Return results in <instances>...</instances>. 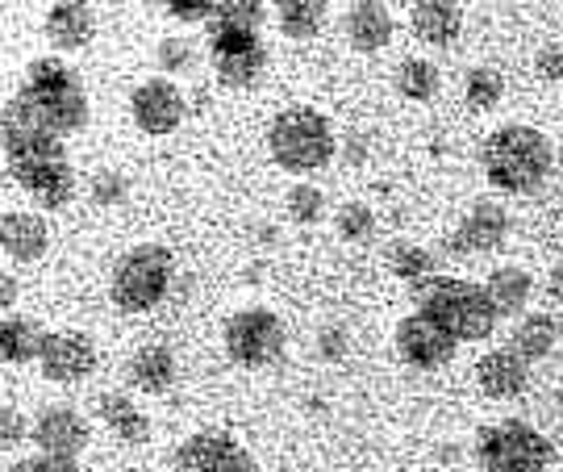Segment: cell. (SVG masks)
Returning <instances> with one entry per match:
<instances>
[{"label": "cell", "mask_w": 563, "mask_h": 472, "mask_svg": "<svg viewBox=\"0 0 563 472\" xmlns=\"http://www.w3.org/2000/svg\"><path fill=\"white\" fill-rule=\"evenodd\" d=\"M4 167L46 209L71 206L76 197V164L63 146V134L42 125L18 97L4 105Z\"/></svg>", "instance_id": "cell-1"}, {"label": "cell", "mask_w": 563, "mask_h": 472, "mask_svg": "<svg viewBox=\"0 0 563 472\" xmlns=\"http://www.w3.org/2000/svg\"><path fill=\"white\" fill-rule=\"evenodd\" d=\"M481 164L488 185L509 197H530L551 180L555 172V146L543 130L522 122L497 125L481 146Z\"/></svg>", "instance_id": "cell-2"}, {"label": "cell", "mask_w": 563, "mask_h": 472, "mask_svg": "<svg viewBox=\"0 0 563 472\" xmlns=\"http://www.w3.org/2000/svg\"><path fill=\"white\" fill-rule=\"evenodd\" d=\"M18 101L42 125H51L55 134H63V139L67 134H80L84 125H88V92H84V80L76 76V67H67L59 55L25 63Z\"/></svg>", "instance_id": "cell-3"}, {"label": "cell", "mask_w": 563, "mask_h": 472, "mask_svg": "<svg viewBox=\"0 0 563 472\" xmlns=\"http://www.w3.org/2000/svg\"><path fill=\"white\" fill-rule=\"evenodd\" d=\"M413 301L422 314H430L439 327H446L460 343H476V339H488L501 314L493 306L488 288L472 285V281H460V276H430L422 285H413Z\"/></svg>", "instance_id": "cell-4"}, {"label": "cell", "mask_w": 563, "mask_h": 472, "mask_svg": "<svg viewBox=\"0 0 563 472\" xmlns=\"http://www.w3.org/2000/svg\"><path fill=\"white\" fill-rule=\"evenodd\" d=\"M339 151L334 125L313 105H288L267 125V155L284 172H322Z\"/></svg>", "instance_id": "cell-5"}, {"label": "cell", "mask_w": 563, "mask_h": 472, "mask_svg": "<svg viewBox=\"0 0 563 472\" xmlns=\"http://www.w3.org/2000/svg\"><path fill=\"white\" fill-rule=\"evenodd\" d=\"M176 281V255L163 243H139L130 246L113 264L109 276V297L121 314H146L167 297V288Z\"/></svg>", "instance_id": "cell-6"}, {"label": "cell", "mask_w": 563, "mask_h": 472, "mask_svg": "<svg viewBox=\"0 0 563 472\" xmlns=\"http://www.w3.org/2000/svg\"><path fill=\"white\" fill-rule=\"evenodd\" d=\"M476 464L481 472H551L555 443L526 418H501L476 435Z\"/></svg>", "instance_id": "cell-7"}, {"label": "cell", "mask_w": 563, "mask_h": 472, "mask_svg": "<svg viewBox=\"0 0 563 472\" xmlns=\"http://www.w3.org/2000/svg\"><path fill=\"white\" fill-rule=\"evenodd\" d=\"M222 343L225 355L242 369H267L284 355L288 330H284L280 314H272L267 306H246L225 318Z\"/></svg>", "instance_id": "cell-8"}, {"label": "cell", "mask_w": 563, "mask_h": 472, "mask_svg": "<svg viewBox=\"0 0 563 472\" xmlns=\"http://www.w3.org/2000/svg\"><path fill=\"white\" fill-rule=\"evenodd\" d=\"M209 59L218 72V84L225 88H251L267 72V46L260 30H242V25H209Z\"/></svg>", "instance_id": "cell-9"}, {"label": "cell", "mask_w": 563, "mask_h": 472, "mask_svg": "<svg viewBox=\"0 0 563 472\" xmlns=\"http://www.w3.org/2000/svg\"><path fill=\"white\" fill-rule=\"evenodd\" d=\"M393 343H397V355H401L405 364H413V369H443L455 360V348H460V339L451 334L446 327H439L430 314L422 309H413V314H405L397 330H393Z\"/></svg>", "instance_id": "cell-10"}, {"label": "cell", "mask_w": 563, "mask_h": 472, "mask_svg": "<svg viewBox=\"0 0 563 472\" xmlns=\"http://www.w3.org/2000/svg\"><path fill=\"white\" fill-rule=\"evenodd\" d=\"M184 113H188V97L167 76H151V80H142L130 92V118L151 139H163V134L180 130Z\"/></svg>", "instance_id": "cell-11"}, {"label": "cell", "mask_w": 563, "mask_h": 472, "mask_svg": "<svg viewBox=\"0 0 563 472\" xmlns=\"http://www.w3.org/2000/svg\"><path fill=\"white\" fill-rule=\"evenodd\" d=\"M176 472H263L260 460L225 431H197L176 448Z\"/></svg>", "instance_id": "cell-12"}, {"label": "cell", "mask_w": 563, "mask_h": 472, "mask_svg": "<svg viewBox=\"0 0 563 472\" xmlns=\"http://www.w3.org/2000/svg\"><path fill=\"white\" fill-rule=\"evenodd\" d=\"M42 376L55 385H76L88 372L97 369V343L84 330H46L42 343Z\"/></svg>", "instance_id": "cell-13"}, {"label": "cell", "mask_w": 563, "mask_h": 472, "mask_svg": "<svg viewBox=\"0 0 563 472\" xmlns=\"http://www.w3.org/2000/svg\"><path fill=\"white\" fill-rule=\"evenodd\" d=\"M505 239H509V213H505V206H497L493 197H481L463 213L460 230L451 234L446 246L455 255H484V251H497Z\"/></svg>", "instance_id": "cell-14"}, {"label": "cell", "mask_w": 563, "mask_h": 472, "mask_svg": "<svg viewBox=\"0 0 563 472\" xmlns=\"http://www.w3.org/2000/svg\"><path fill=\"white\" fill-rule=\"evenodd\" d=\"M30 439L38 443V452L46 455H67V460H80V452L88 448V422L71 406H46L38 410L34 427H30Z\"/></svg>", "instance_id": "cell-15"}, {"label": "cell", "mask_w": 563, "mask_h": 472, "mask_svg": "<svg viewBox=\"0 0 563 472\" xmlns=\"http://www.w3.org/2000/svg\"><path fill=\"white\" fill-rule=\"evenodd\" d=\"M0 243H4V255L13 264H34L46 255L51 246V227L46 218L34 213V209H4L0 218Z\"/></svg>", "instance_id": "cell-16"}, {"label": "cell", "mask_w": 563, "mask_h": 472, "mask_svg": "<svg viewBox=\"0 0 563 472\" xmlns=\"http://www.w3.org/2000/svg\"><path fill=\"white\" fill-rule=\"evenodd\" d=\"M476 381H481V389L488 393V397L509 402V397L526 393V385H530V360L518 355L514 348L484 351L481 360H476Z\"/></svg>", "instance_id": "cell-17"}, {"label": "cell", "mask_w": 563, "mask_h": 472, "mask_svg": "<svg viewBox=\"0 0 563 472\" xmlns=\"http://www.w3.org/2000/svg\"><path fill=\"white\" fill-rule=\"evenodd\" d=\"M97 34V13L88 0H55L46 13V39L59 51H80Z\"/></svg>", "instance_id": "cell-18"}, {"label": "cell", "mask_w": 563, "mask_h": 472, "mask_svg": "<svg viewBox=\"0 0 563 472\" xmlns=\"http://www.w3.org/2000/svg\"><path fill=\"white\" fill-rule=\"evenodd\" d=\"M397 21L388 13V4L380 0H355L351 13H346V42L360 51V55H376L393 42Z\"/></svg>", "instance_id": "cell-19"}, {"label": "cell", "mask_w": 563, "mask_h": 472, "mask_svg": "<svg viewBox=\"0 0 563 472\" xmlns=\"http://www.w3.org/2000/svg\"><path fill=\"white\" fill-rule=\"evenodd\" d=\"M409 25L426 46H451L463 30V13L455 0H413Z\"/></svg>", "instance_id": "cell-20"}, {"label": "cell", "mask_w": 563, "mask_h": 472, "mask_svg": "<svg viewBox=\"0 0 563 472\" xmlns=\"http://www.w3.org/2000/svg\"><path fill=\"white\" fill-rule=\"evenodd\" d=\"M176 355L172 348H163V343H146L130 355V385L142 393H151V397H159L176 385Z\"/></svg>", "instance_id": "cell-21"}, {"label": "cell", "mask_w": 563, "mask_h": 472, "mask_svg": "<svg viewBox=\"0 0 563 472\" xmlns=\"http://www.w3.org/2000/svg\"><path fill=\"white\" fill-rule=\"evenodd\" d=\"M97 418L118 435L121 443H130V448H142V443L151 439V418H146L125 393H113V389L101 393V397H97Z\"/></svg>", "instance_id": "cell-22"}, {"label": "cell", "mask_w": 563, "mask_h": 472, "mask_svg": "<svg viewBox=\"0 0 563 472\" xmlns=\"http://www.w3.org/2000/svg\"><path fill=\"white\" fill-rule=\"evenodd\" d=\"M484 288H488V297H493L497 314H501V318H514V314H522V309L530 306L534 281H530V272H526V267L501 264V267H493V272H488Z\"/></svg>", "instance_id": "cell-23"}, {"label": "cell", "mask_w": 563, "mask_h": 472, "mask_svg": "<svg viewBox=\"0 0 563 472\" xmlns=\"http://www.w3.org/2000/svg\"><path fill=\"white\" fill-rule=\"evenodd\" d=\"M42 343H46V330H42L34 318H25V314H4V327H0V355H4V364L21 369V364L38 360Z\"/></svg>", "instance_id": "cell-24"}, {"label": "cell", "mask_w": 563, "mask_h": 472, "mask_svg": "<svg viewBox=\"0 0 563 472\" xmlns=\"http://www.w3.org/2000/svg\"><path fill=\"white\" fill-rule=\"evenodd\" d=\"M393 88L401 92L405 101L413 105H426L439 97V88H443V72L434 67L430 59H401L393 67Z\"/></svg>", "instance_id": "cell-25"}, {"label": "cell", "mask_w": 563, "mask_h": 472, "mask_svg": "<svg viewBox=\"0 0 563 472\" xmlns=\"http://www.w3.org/2000/svg\"><path fill=\"white\" fill-rule=\"evenodd\" d=\"M560 343V327H555V318L551 314H526L522 322L514 327V339H509V348L526 355L530 364L534 360H547L551 351Z\"/></svg>", "instance_id": "cell-26"}, {"label": "cell", "mask_w": 563, "mask_h": 472, "mask_svg": "<svg viewBox=\"0 0 563 472\" xmlns=\"http://www.w3.org/2000/svg\"><path fill=\"white\" fill-rule=\"evenodd\" d=\"M276 21H280L284 39H318L325 25V0H276Z\"/></svg>", "instance_id": "cell-27"}, {"label": "cell", "mask_w": 563, "mask_h": 472, "mask_svg": "<svg viewBox=\"0 0 563 472\" xmlns=\"http://www.w3.org/2000/svg\"><path fill=\"white\" fill-rule=\"evenodd\" d=\"M388 267H393V276H401V281H409V285H422V281H430V276H439V255L401 239V243L388 246Z\"/></svg>", "instance_id": "cell-28"}, {"label": "cell", "mask_w": 563, "mask_h": 472, "mask_svg": "<svg viewBox=\"0 0 563 472\" xmlns=\"http://www.w3.org/2000/svg\"><path fill=\"white\" fill-rule=\"evenodd\" d=\"M501 97H505L501 72H493V67H472V72L463 76V101L472 105V109H493V105H501Z\"/></svg>", "instance_id": "cell-29"}, {"label": "cell", "mask_w": 563, "mask_h": 472, "mask_svg": "<svg viewBox=\"0 0 563 472\" xmlns=\"http://www.w3.org/2000/svg\"><path fill=\"white\" fill-rule=\"evenodd\" d=\"M334 230H339V239H346V243H372L376 239V213H372V206H363V201H346L334 213Z\"/></svg>", "instance_id": "cell-30"}, {"label": "cell", "mask_w": 563, "mask_h": 472, "mask_svg": "<svg viewBox=\"0 0 563 472\" xmlns=\"http://www.w3.org/2000/svg\"><path fill=\"white\" fill-rule=\"evenodd\" d=\"M288 218L301 222V227H313L325 218V193L318 185H292L288 188Z\"/></svg>", "instance_id": "cell-31"}, {"label": "cell", "mask_w": 563, "mask_h": 472, "mask_svg": "<svg viewBox=\"0 0 563 472\" xmlns=\"http://www.w3.org/2000/svg\"><path fill=\"white\" fill-rule=\"evenodd\" d=\"M155 59H159V72L167 76H184V72H192L197 67V46L188 39H159V51H155Z\"/></svg>", "instance_id": "cell-32"}, {"label": "cell", "mask_w": 563, "mask_h": 472, "mask_svg": "<svg viewBox=\"0 0 563 472\" xmlns=\"http://www.w3.org/2000/svg\"><path fill=\"white\" fill-rule=\"evenodd\" d=\"M218 25H242V30H260L263 25V0H218Z\"/></svg>", "instance_id": "cell-33"}, {"label": "cell", "mask_w": 563, "mask_h": 472, "mask_svg": "<svg viewBox=\"0 0 563 472\" xmlns=\"http://www.w3.org/2000/svg\"><path fill=\"white\" fill-rule=\"evenodd\" d=\"M130 197V180L121 176V172H113V167H101V172H92V201L104 209L121 206Z\"/></svg>", "instance_id": "cell-34"}, {"label": "cell", "mask_w": 563, "mask_h": 472, "mask_svg": "<svg viewBox=\"0 0 563 472\" xmlns=\"http://www.w3.org/2000/svg\"><path fill=\"white\" fill-rule=\"evenodd\" d=\"M318 355H322L325 364H339L351 355V330L342 327V322H330V327L318 330Z\"/></svg>", "instance_id": "cell-35"}, {"label": "cell", "mask_w": 563, "mask_h": 472, "mask_svg": "<svg viewBox=\"0 0 563 472\" xmlns=\"http://www.w3.org/2000/svg\"><path fill=\"white\" fill-rule=\"evenodd\" d=\"M4 472H80V460H67V455H25V460H13Z\"/></svg>", "instance_id": "cell-36"}, {"label": "cell", "mask_w": 563, "mask_h": 472, "mask_svg": "<svg viewBox=\"0 0 563 472\" xmlns=\"http://www.w3.org/2000/svg\"><path fill=\"white\" fill-rule=\"evenodd\" d=\"M163 9L176 21H205L218 13V0H163Z\"/></svg>", "instance_id": "cell-37"}, {"label": "cell", "mask_w": 563, "mask_h": 472, "mask_svg": "<svg viewBox=\"0 0 563 472\" xmlns=\"http://www.w3.org/2000/svg\"><path fill=\"white\" fill-rule=\"evenodd\" d=\"M534 72L551 84H563V42H547L543 51L534 55Z\"/></svg>", "instance_id": "cell-38"}, {"label": "cell", "mask_w": 563, "mask_h": 472, "mask_svg": "<svg viewBox=\"0 0 563 472\" xmlns=\"http://www.w3.org/2000/svg\"><path fill=\"white\" fill-rule=\"evenodd\" d=\"M21 439H25V422H21V410L13 406V402H4V448H18Z\"/></svg>", "instance_id": "cell-39"}, {"label": "cell", "mask_w": 563, "mask_h": 472, "mask_svg": "<svg viewBox=\"0 0 563 472\" xmlns=\"http://www.w3.org/2000/svg\"><path fill=\"white\" fill-rule=\"evenodd\" d=\"M13 306H18V276H13V272H4V309L13 314Z\"/></svg>", "instance_id": "cell-40"}, {"label": "cell", "mask_w": 563, "mask_h": 472, "mask_svg": "<svg viewBox=\"0 0 563 472\" xmlns=\"http://www.w3.org/2000/svg\"><path fill=\"white\" fill-rule=\"evenodd\" d=\"M547 293H551V297H555V301L563 306V272H560V267L547 276Z\"/></svg>", "instance_id": "cell-41"}, {"label": "cell", "mask_w": 563, "mask_h": 472, "mask_svg": "<svg viewBox=\"0 0 563 472\" xmlns=\"http://www.w3.org/2000/svg\"><path fill=\"white\" fill-rule=\"evenodd\" d=\"M560 167H563V139H560Z\"/></svg>", "instance_id": "cell-42"}, {"label": "cell", "mask_w": 563, "mask_h": 472, "mask_svg": "<svg viewBox=\"0 0 563 472\" xmlns=\"http://www.w3.org/2000/svg\"><path fill=\"white\" fill-rule=\"evenodd\" d=\"M125 472H151V469H125Z\"/></svg>", "instance_id": "cell-43"}]
</instances>
